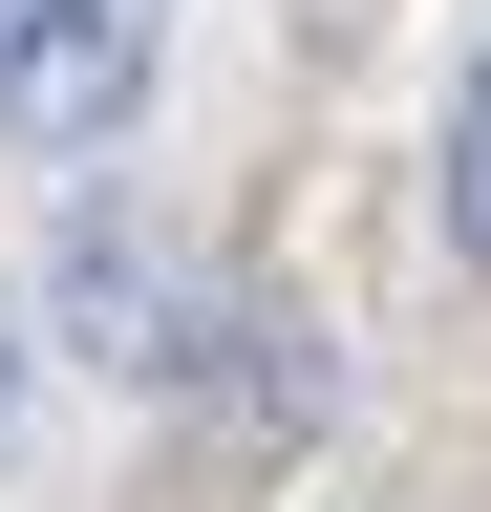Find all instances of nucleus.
Returning <instances> with one entry per match:
<instances>
[{"label": "nucleus", "mask_w": 491, "mask_h": 512, "mask_svg": "<svg viewBox=\"0 0 491 512\" xmlns=\"http://www.w3.org/2000/svg\"><path fill=\"white\" fill-rule=\"evenodd\" d=\"M43 342L65 363H107V384H214V342H235V299L171 256L150 214H65V278H43Z\"/></svg>", "instance_id": "f257e3e1"}, {"label": "nucleus", "mask_w": 491, "mask_h": 512, "mask_svg": "<svg viewBox=\"0 0 491 512\" xmlns=\"http://www.w3.org/2000/svg\"><path fill=\"white\" fill-rule=\"evenodd\" d=\"M150 107V0H0V128L22 150H107Z\"/></svg>", "instance_id": "f03ea898"}, {"label": "nucleus", "mask_w": 491, "mask_h": 512, "mask_svg": "<svg viewBox=\"0 0 491 512\" xmlns=\"http://www.w3.org/2000/svg\"><path fill=\"white\" fill-rule=\"evenodd\" d=\"M449 256H470V278H491V86L449 107Z\"/></svg>", "instance_id": "7ed1b4c3"}, {"label": "nucleus", "mask_w": 491, "mask_h": 512, "mask_svg": "<svg viewBox=\"0 0 491 512\" xmlns=\"http://www.w3.org/2000/svg\"><path fill=\"white\" fill-rule=\"evenodd\" d=\"M22 427H43V299H0V470H22Z\"/></svg>", "instance_id": "20e7f679"}, {"label": "nucleus", "mask_w": 491, "mask_h": 512, "mask_svg": "<svg viewBox=\"0 0 491 512\" xmlns=\"http://www.w3.org/2000/svg\"><path fill=\"white\" fill-rule=\"evenodd\" d=\"M470 86H491V64H470Z\"/></svg>", "instance_id": "39448f33"}]
</instances>
